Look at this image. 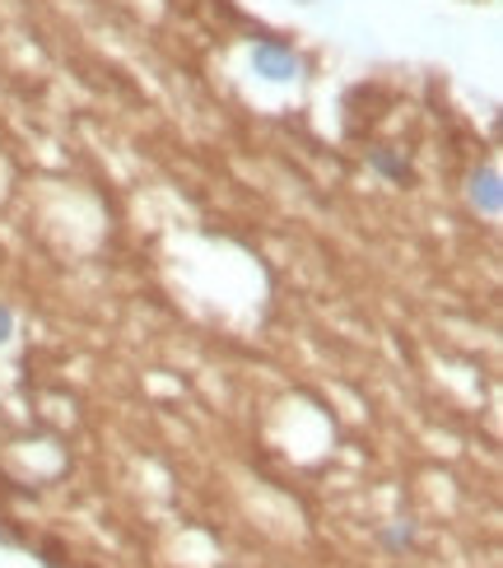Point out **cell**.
Segmentation results:
<instances>
[{
	"label": "cell",
	"mask_w": 503,
	"mask_h": 568,
	"mask_svg": "<svg viewBox=\"0 0 503 568\" xmlns=\"http://www.w3.org/2000/svg\"><path fill=\"white\" fill-rule=\"evenodd\" d=\"M466 196H471V205L481 210V215H499L503 210V192H499V173L494 169H475L471 173V186H466Z\"/></svg>",
	"instance_id": "obj_2"
},
{
	"label": "cell",
	"mask_w": 503,
	"mask_h": 568,
	"mask_svg": "<svg viewBox=\"0 0 503 568\" xmlns=\"http://www.w3.org/2000/svg\"><path fill=\"white\" fill-rule=\"evenodd\" d=\"M252 70L261 80H271V84H290L299 80V70H303V57L294 52L290 42H280V38H261L252 47Z\"/></svg>",
	"instance_id": "obj_1"
},
{
	"label": "cell",
	"mask_w": 503,
	"mask_h": 568,
	"mask_svg": "<svg viewBox=\"0 0 503 568\" xmlns=\"http://www.w3.org/2000/svg\"><path fill=\"white\" fill-rule=\"evenodd\" d=\"M10 341H14V307L0 303V345H10Z\"/></svg>",
	"instance_id": "obj_5"
},
{
	"label": "cell",
	"mask_w": 503,
	"mask_h": 568,
	"mask_svg": "<svg viewBox=\"0 0 503 568\" xmlns=\"http://www.w3.org/2000/svg\"><path fill=\"white\" fill-rule=\"evenodd\" d=\"M411 546H415V527L411 523H392L388 531H382V550L396 555V550H411Z\"/></svg>",
	"instance_id": "obj_4"
},
{
	"label": "cell",
	"mask_w": 503,
	"mask_h": 568,
	"mask_svg": "<svg viewBox=\"0 0 503 568\" xmlns=\"http://www.w3.org/2000/svg\"><path fill=\"white\" fill-rule=\"evenodd\" d=\"M369 169L378 173V178H388V182H396V186H405V182H415V169L405 163L401 154H392V150H373L369 154Z\"/></svg>",
	"instance_id": "obj_3"
}]
</instances>
